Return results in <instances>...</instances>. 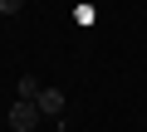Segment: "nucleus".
<instances>
[{
	"mask_svg": "<svg viewBox=\"0 0 147 132\" xmlns=\"http://www.w3.org/2000/svg\"><path fill=\"white\" fill-rule=\"evenodd\" d=\"M34 117H44V113H39V103H15V108H10V132H30V127H34Z\"/></svg>",
	"mask_w": 147,
	"mask_h": 132,
	"instance_id": "f257e3e1",
	"label": "nucleus"
},
{
	"mask_svg": "<svg viewBox=\"0 0 147 132\" xmlns=\"http://www.w3.org/2000/svg\"><path fill=\"white\" fill-rule=\"evenodd\" d=\"M20 5L25 0H0V15H20Z\"/></svg>",
	"mask_w": 147,
	"mask_h": 132,
	"instance_id": "20e7f679",
	"label": "nucleus"
},
{
	"mask_svg": "<svg viewBox=\"0 0 147 132\" xmlns=\"http://www.w3.org/2000/svg\"><path fill=\"white\" fill-rule=\"evenodd\" d=\"M34 103H39V113H44V117H59V113H64V93H59V88H44Z\"/></svg>",
	"mask_w": 147,
	"mask_h": 132,
	"instance_id": "f03ea898",
	"label": "nucleus"
},
{
	"mask_svg": "<svg viewBox=\"0 0 147 132\" xmlns=\"http://www.w3.org/2000/svg\"><path fill=\"white\" fill-rule=\"evenodd\" d=\"M15 93H20V103H34V98L44 93V83H39V78H20V83H15Z\"/></svg>",
	"mask_w": 147,
	"mask_h": 132,
	"instance_id": "7ed1b4c3",
	"label": "nucleus"
}]
</instances>
